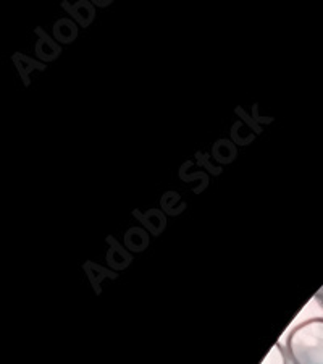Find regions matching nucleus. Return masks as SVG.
Listing matches in <instances>:
<instances>
[{
    "label": "nucleus",
    "instance_id": "obj_3",
    "mask_svg": "<svg viewBox=\"0 0 323 364\" xmlns=\"http://www.w3.org/2000/svg\"><path fill=\"white\" fill-rule=\"evenodd\" d=\"M315 301L319 303L320 306H322V309H323V287H322V289H320L319 291L315 293Z\"/></svg>",
    "mask_w": 323,
    "mask_h": 364
},
{
    "label": "nucleus",
    "instance_id": "obj_2",
    "mask_svg": "<svg viewBox=\"0 0 323 364\" xmlns=\"http://www.w3.org/2000/svg\"><path fill=\"white\" fill-rule=\"evenodd\" d=\"M288 363L290 361H288L286 351L283 350V346H281L280 343H275L265 360L262 361V364H288Z\"/></svg>",
    "mask_w": 323,
    "mask_h": 364
},
{
    "label": "nucleus",
    "instance_id": "obj_1",
    "mask_svg": "<svg viewBox=\"0 0 323 364\" xmlns=\"http://www.w3.org/2000/svg\"><path fill=\"white\" fill-rule=\"evenodd\" d=\"M285 351L291 364H323V318L307 319L292 328Z\"/></svg>",
    "mask_w": 323,
    "mask_h": 364
}]
</instances>
